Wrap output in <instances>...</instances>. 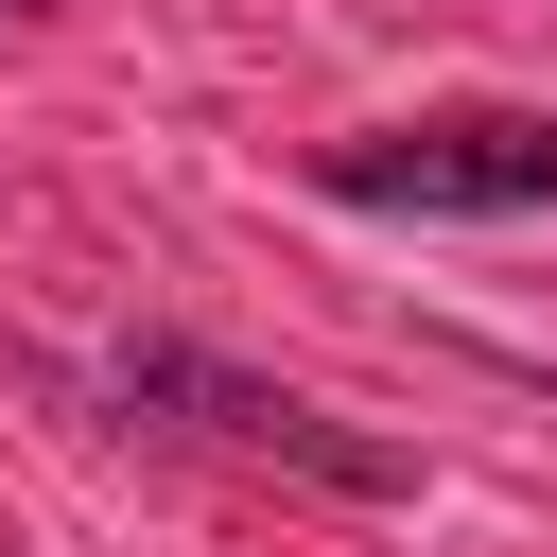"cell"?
Instances as JSON below:
<instances>
[{
  "instance_id": "obj_1",
  "label": "cell",
  "mask_w": 557,
  "mask_h": 557,
  "mask_svg": "<svg viewBox=\"0 0 557 557\" xmlns=\"http://www.w3.org/2000/svg\"><path fill=\"white\" fill-rule=\"evenodd\" d=\"M104 383H122V418H174V435L261 453V470H296V487H348V505H400V487H418V453H400V435H366V418H331V400L261 383V366H226V348H191V331H139Z\"/></svg>"
},
{
  "instance_id": "obj_2",
  "label": "cell",
  "mask_w": 557,
  "mask_h": 557,
  "mask_svg": "<svg viewBox=\"0 0 557 557\" xmlns=\"http://www.w3.org/2000/svg\"><path fill=\"white\" fill-rule=\"evenodd\" d=\"M313 191L331 209H557V104H435V122H366V139H313Z\"/></svg>"
},
{
  "instance_id": "obj_3",
  "label": "cell",
  "mask_w": 557,
  "mask_h": 557,
  "mask_svg": "<svg viewBox=\"0 0 557 557\" xmlns=\"http://www.w3.org/2000/svg\"><path fill=\"white\" fill-rule=\"evenodd\" d=\"M0 17H35V0H0Z\"/></svg>"
}]
</instances>
